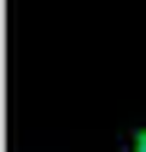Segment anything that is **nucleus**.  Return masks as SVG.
Returning <instances> with one entry per match:
<instances>
[{
  "mask_svg": "<svg viewBox=\"0 0 146 152\" xmlns=\"http://www.w3.org/2000/svg\"><path fill=\"white\" fill-rule=\"evenodd\" d=\"M117 152H146V123H140V129H128V134H123V146H117Z\"/></svg>",
  "mask_w": 146,
  "mask_h": 152,
  "instance_id": "nucleus-1",
  "label": "nucleus"
}]
</instances>
